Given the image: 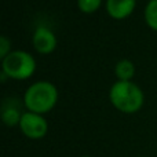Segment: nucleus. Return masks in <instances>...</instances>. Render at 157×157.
I'll list each match as a JSON object with an SVG mask.
<instances>
[{"label":"nucleus","instance_id":"obj_6","mask_svg":"<svg viewBox=\"0 0 157 157\" xmlns=\"http://www.w3.org/2000/svg\"><path fill=\"white\" fill-rule=\"evenodd\" d=\"M32 44L36 51L40 54H51L57 47L55 33L46 26H39L33 33Z\"/></svg>","mask_w":157,"mask_h":157},{"label":"nucleus","instance_id":"obj_11","mask_svg":"<svg viewBox=\"0 0 157 157\" xmlns=\"http://www.w3.org/2000/svg\"><path fill=\"white\" fill-rule=\"evenodd\" d=\"M11 52V41L6 36L0 37V58H6Z\"/></svg>","mask_w":157,"mask_h":157},{"label":"nucleus","instance_id":"obj_9","mask_svg":"<svg viewBox=\"0 0 157 157\" xmlns=\"http://www.w3.org/2000/svg\"><path fill=\"white\" fill-rule=\"evenodd\" d=\"M145 21L147 26L157 30V0H149L145 7Z\"/></svg>","mask_w":157,"mask_h":157},{"label":"nucleus","instance_id":"obj_1","mask_svg":"<svg viewBox=\"0 0 157 157\" xmlns=\"http://www.w3.org/2000/svg\"><path fill=\"white\" fill-rule=\"evenodd\" d=\"M109 99L117 110L123 113H135L144 106V91L132 81L117 80L109 91Z\"/></svg>","mask_w":157,"mask_h":157},{"label":"nucleus","instance_id":"obj_2","mask_svg":"<svg viewBox=\"0 0 157 157\" xmlns=\"http://www.w3.org/2000/svg\"><path fill=\"white\" fill-rule=\"evenodd\" d=\"M58 101V90L50 81H36L25 91L24 105L28 112L44 114L50 112Z\"/></svg>","mask_w":157,"mask_h":157},{"label":"nucleus","instance_id":"obj_10","mask_svg":"<svg viewBox=\"0 0 157 157\" xmlns=\"http://www.w3.org/2000/svg\"><path fill=\"white\" fill-rule=\"evenodd\" d=\"M102 0H77V7L86 14H91L99 8Z\"/></svg>","mask_w":157,"mask_h":157},{"label":"nucleus","instance_id":"obj_8","mask_svg":"<svg viewBox=\"0 0 157 157\" xmlns=\"http://www.w3.org/2000/svg\"><path fill=\"white\" fill-rule=\"evenodd\" d=\"M114 72H116L117 80L131 81V78L134 77V73H135V66H134L132 61H130V59H120L116 63Z\"/></svg>","mask_w":157,"mask_h":157},{"label":"nucleus","instance_id":"obj_12","mask_svg":"<svg viewBox=\"0 0 157 157\" xmlns=\"http://www.w3.org/2000/svg\"><path fill=\"white\" fill-rule=\"evenodd\" d=\"M81 157H91V156H81Z\"/></svg>","mask_w":157,"mask_h":157},{"label":"nucleus","instance_id":"obj_4","mask_svg":"<svg viewBox=\"0 0 157 157\" xmlns=\"http://www.w3.org/2000/svg\"><path fill=\"white\" fill-rule=\"evenodd\" d=\"M19 130L29 139H41L48 131V123L41 114L24 112L19 121Z\"/></svg>","mask_w":157,"mask_h":157},{"label":"nucleus","instance_id":"obj_7","mask_svg":"<svg viewBox=\"0 0 157 157\" xmlns=\"http://www.w3.org/2000/svg\"><path fill=\"white\" fill-rule=\"evenodd\" d=\"M136 0H106V11L114 19H124L134 11Z\"/></svg>","mask_w":157,"mask_h":157},{"label":"nucleus","instance_id":"obj_3","mask_svg":"<svg viewBox=\"0 0 157 157\" xmlns=\"http://www.w3.org/2000/svg\"><path fill=\"white\" fill-rule=\"evenodd\" d=\"M2 71L10 78L26 80L35 73L36 61L29 52L15 50L2 59Z\"/></svg>","mask_w":157,"mask_h":157},{"label":"nucleus","instance_id":"obj_5","mask_svg":"<svg viewBox=\"0 0 157 157\" xmlns=\"http://www.w3.org/2000/svg\"><path fill=\"white\" fill-rule=\"evenodd\" d=\"M22 103L18 98L15 97H8L3 99L2 109H0V114H2V121L4 123L7 127H15L19 125L22 117Z\"/></svg>","mask_w":157,"mask_h":157}]
</instances>
